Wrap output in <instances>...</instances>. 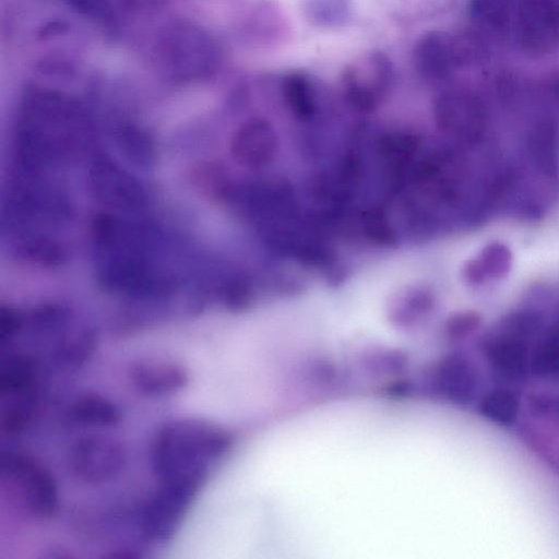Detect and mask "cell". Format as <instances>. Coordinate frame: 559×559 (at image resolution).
I'll list each match as a JSON object with an SVG mask.
<instances>
[{
    "label": "cell",
    "mask_w": 559,
    "mask_h": 559,
    "mask_svg": "<svg viewBox=\"0 0 559 559\" xmlns=\"http://www.w3.org/2000/svg\"><path fill=\"white\" fill-rule=\"evenodd\" d=\"M394 68L381 51L364 52L350 61L341 78L345 102L356 111L372 112L391 93Z\"/></svg>",
    "instance_id": "cell-1"
},
{
    "label": "cell",
    "mask_w": 559,
    "mask_h": 559,
    "mask_svg": "<svg viewBox=\"0 0 559 559\" xmlns=\"http://www.w3.org/2000/svg\"><path fill=\"white\" fill-rule=\"evenodd\" d=\"M516 36L522 49L544 55L559 44V0H519Z\"/></svg>",
    "instance_id": "cell-2"
},
{
    "label": "cell",
    "mask_w": 559,
    "mask_h": 559,
    "mask_svg": "<svg viewBox=\"0 0 559 559\" xmlns=\"http://www.w3.org/2000/svg\"><path fill=\"white\" fill-rule=\"evenodd\" d=\"M414 64L417 73L429 82H442L455 71L463 60L460 43L450 34L430 31L415 44Z\"/></svg>",
    "instance_id": "cell-3"
},
{
    "label": "cell",
    "mask_w": 559,
    "mask_h": 559,
    "mask_svg": "<svg viewBox=\"0 0 559 559\" xmlns=\"http://www.w3.org/2000/svg\"><path fill=\"white\" fill-rule=\"evenodd\" d=\"M433 116L438 127L455 134L469 135L481 127L484 110L479 100L462 90L442 92L435 100Z\"/></svg>",
    "instance_id": "cell-4"
},
{
    "label": "cell",
    "mask_w": 559,
    "mask_h": 559,
    "mask_svg": "<svg viewBox=\"0 0 559 559\" xmlns=\"http://www.w3.org/2000/svg\"><path fill=\"white\" fill-rule=\"evenodd\" d=\"M352 3L353 0H301V8L309 23L329 28L346 23Z\"/></svg>",
    "instance_id": "cell-5"
},
{
    "label": "cell",
    "mask_w": 559,
    "mask_h": 559,
    "mask_svg": "<svg viewBox=\"0 0 559 559\" xmlns=\"http://www.w3.org/2000/svg\"><path fill=\"white\" fill-rule=\"evenodd\" d=\"M515 0H469V16L491 31H502L510 21Z\"/></svg>",
    "instance_id": "cell-6"
},
{
    "label": "cell",
    "mask_w": 559,
    "mask_h": 559,
    "mask_svg": "<svg viewBox=\"0 0 559 559\" xmlns=\"http://www.w3.org/2000/svg\"><path fill=\"white\" fill-rule=\"evenodd\" d=\"M510 263V255L508 250L499 245L488 247L479 261H477L476 267L472 275L478 272L477 276L481 277V272L493 275L502 274L507 271Z\"/></svg>",
    "instance_id": "cell-7"
}]
</instances>
